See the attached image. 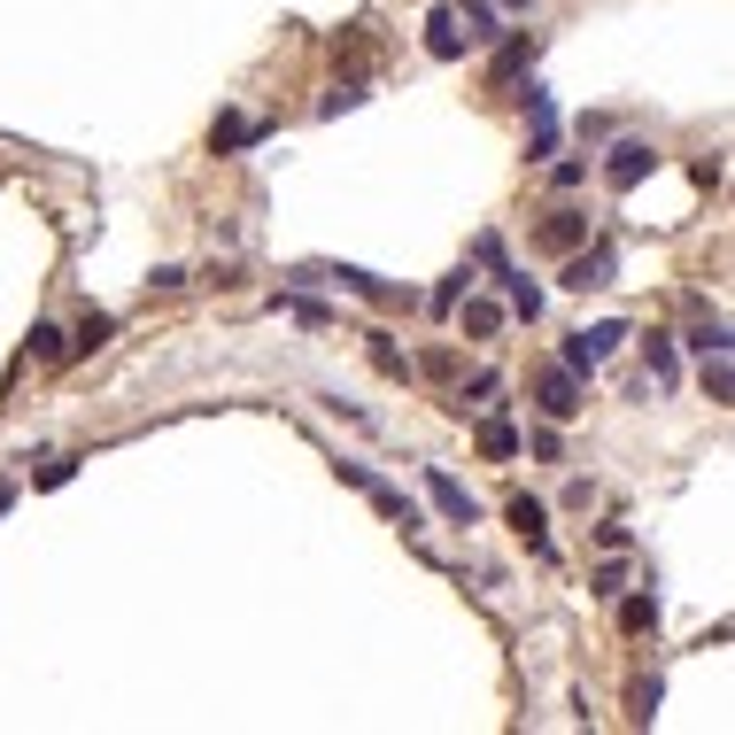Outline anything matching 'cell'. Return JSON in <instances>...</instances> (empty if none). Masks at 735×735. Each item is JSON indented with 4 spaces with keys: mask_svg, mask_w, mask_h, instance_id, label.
I'll return each instance as SVG.
<instances>
[{
    "mask_svg": "<svg viewBox=\"0 0 735 735\" xmlns=\"http://www.w3.org/2000/svg\"><path fill=\"white\" fill-rule=\"evenodd\" d=\"M480 264H487V272H496V279H504V294H511V310H519L527 325L542 317V287H534V279H527V272H519V264L504 256V240H496V232H487V240H480Z\"/></svg>",
    "mask_w": 735,
    "mask_h": 735,
    "instance_id": "obj_1",
    "label": "cell"
},
{
    "mask_svg": "<svg viewBox=\"0 0 735 735\" xmlns=\"http://www.w3.org/2000/svg\"><path fill=\"white\" fill-rule=\"evenodd\" d=\"M619 341H627V325H612V317H604V325H581V334L565 341V372H597Z\"/></svg>",
    "mask_w": 735,
    "mask_h": 735,
    "instance_id": "obj_2",
    "label": "cell"
},
{
    "mask_svg": "<svg viewBox=\"0 0 735 735\" xmlns=\"http://www.w3.org/2000/svg\"><path fill=\"white\" fill-rule=\"evenodd\" d=\"M581 411H589V395H581V372L550 364V372H542V419H557V426H565V419H581Z\"/></svg>",
    "mask_w": 735,
    "mask_h": 735,
    "instance_id": "obj_3",
    "label": "cell"
},
{
    "mask_svg": "<svg viewBox=\"0 0 735 735\" xmlns=\"http://www.w3.org/2000/svg\"><path fill=\"white\" fill-rule=\"evenodd\" d=\"M504 519L519 527V542H527L534 557H557V542H550V511H542L534 496H511V504H504Z\"/></svg>",
    "mask_w": 735,
    "mask_h": 735,
    "instance_id": "obj_4",
    "label": "cell"
},
{
    "mask_svg": "<svg viewBox=\"0 0 735 735\" xmlns=\"http://www.w3.org/2000/svg\"><path fill=\"white\" fill-rule=\"evenodd\" d=\"M650 162H659V155H650V140H619V147H612V162H604V179L627 194V186H642V179H650Z\"/></svg>",
    "mask_w": 735,
    "mask_h": 735,
    "instance_id": "obj_5",
    "label": "cell"
},
{
    "mask_svg": "<svg viewBox=\"0 0 735 735\" xmlns=\"http://www.w3.org/2000/svg\"><path fill=\"white\" fill-rule=\"evenodd\" d=\"M426 487H434V504H442V519H449V527H472V519H480L472 487H457V480H449L442 465H426Z\"/></svg>",
    "mask_w": 735,
    "mask_h": 735,
    "instance_id": "obj_6",
    "label": "cell"
},
{
    "mask_svg": "<svg viewBox=\"0 0 735 735\" xmlns=\"http://www.w3.org/2000/svg\"><path fill=\"white\" fill-rule=\"evenodd\" d=\"M565 287L574 294H597V287H612V249L597 240V249H581L574 264H565Z\"/></svg>",
    "mask_w": 735,
    "mask_h": 735,
    "instance_id": "obj_7",
    "label": "cell"
},
{
    "mask_svg": "<svg viewBox=\"0 0 735 735\" xmlns=\"http://www.w3.org/2000/svg\"><path fill=\"white\" fill-rule=\"evenodd\" d=\"M527 117H534V155H550L557 147V101H550V86H527Z\"/></svg>",
    "mask_w": 735,
    "mask_h": 735,
    "instance_id": "obj_8",
    "label": "cell"
},
{
    "mask_svg": "<svg viewBox=\"0 0 735 735\" xmlns=\"http://www.w3.org/2000/svg\"><path fill=\"white\" fill-rule=\"evenodd\" d=\"M426 47H434L442 62H449V55H465V32H457V16H449V9H434V16H426Z\"/></svg>",
    "mask_w": 735,
    "mask_h": 735,
    "instance_id": "obj_9",
    "label": "cell"
},
{
    "mask_svg": "<svg viewBox=\"0 0 735 735\" xmlns=\"http://www.w3.org/2000/svg\"><path fill=\"white\" fill-rule=\"evenodd\" d=\"M581 232H589V217H574V209H557V217L542 225V240H550V249H581Z\"/></svg>",
    "mask_w": 735,
    "mask_h": 735,
    "instance_id": "obj_10",
    "label": "cell"
},
{
    "mask_svg": "<svg viewBox=\"0 0 735 735\" xmlns=\"http://www.w3.org/2000/svg\"><path fill=\"white\" fill-rule=\"evenodd\" d=\"M449 16H457V32H465V39H487V24H496V9H487V0H457Z\"/></svg>",
    "mask_w": 735,
    "mask_h": 735,
    "instance_id": "obj_11",
    "label": "cell"
},
{
    "mask_svg": "<svg viewBox=\"0 0 735 735\" xmlns=\"http://www.w3.org/2000/svg\"><path fill=\"white\" fill-rule=\"evenodd\" d=\"M619 627H627V635H650V627H659V597H627V604H619Z\"/></svg>",
    "mask_w": 735,
    "mask_h": 735,
    "instance_id": "obj_12",
    "label": "cell"
},
{
    "mask_svg": "<svg viewBox=\"0 0 735 735\" xmlns=\"http://www.w3.org/2000/svg\"><path fill=\"white\" fill-rule=\"evenodd\" d=\"M496 325H504V310H496V302H472V294H465V334H472V341H487Z\"/></svg>",
    "mask_w": 735,
    "mask_h": 735,
    "instance_id": "obj_13",
    "label": "cell"
},
{
    "mask_svg": "<svg viewBox=\"0 0 735 735\" xmlns=\"http://www.w3.org/2000/svg\"><path fill=\"white\" fill-rule=\"evenodd\" d=\"M465 294H472V264H457V272H449V279H442V287H434V310H442V317H449V310H457V302H465Z\"/></svg>",
    "mask_w": 735,
    "mask_h": 735,
    "instance_id": "obj_14",
    "label": "cell"
},
{
    "mask_svg": "<svg viewBox=\"0 0 735 735\" xmlns=\"http://www.w3.org/2000/svg\"><path fill=\"white\" fill-rule=\"evenodd\" d=\"M674 372H682L674 341H666V334H650V379H659V387H674Z\"/></svg>",
    "mask_w": 735,
    "mask_h": 735,
    "instance_id": "obj_15",
    "label": "cell"
},
{
    "mask_svg": "<svg viewBox=\"0 0 735 735\" xmlns=\"http://www.w3.org/2000/svg\"><path fill=\"white\" fill-rule=\"evenodd\" d=\"M264 140V124H249V117H217V147H256Z\"/></svg>",
    "mask_w": 735,
    "mask_h": 735,
    "instance_id": "obj_16",
    "label": "cell"
},
{
    "mask_svg": "<svg viewBox=\"0 0 735 735\" xmlns=\"http://www.w3.org/2000/svg\"><path fill=\"white\" fill-rule=\"evenodd\" d=\"M372 364H379L387 379H411V357H402V349H395L387 334H372Z\"/></svg>",
    "mask_w": 735,
    "mask_h": 735,
    "instance_id": "obj_17",
    "label": "cell"
},
{
    "mask_svg": "<svg viewBox=\"0 0 735 735\" xmlns=\"http://www.w3.org/2000/svg\"><path fill=\"white\" fill-rule=\"evenodd\" d=\"M480 449H487V457H511V449H519V426H504V419H487V426H480Z\"/></svg>",
    "mask_w": 735,
    "mask_h": 735,
    "instance_id": "obj_18",
    "label": "cell"
},
{
    "mask_svg": "<svg viewBox=\"0 0 735 735\" xmlns=\"http://www.w3.org/2000/svg\"><path fill=\"white\" fill-rule=\"evenodd\" d=\"M32 357H39V364L70 357V341H62V325H32Z\"/></svg>",
    "mask_w": 735,
    "mask_h": 735,
    "instance_id": "obj_19",
    "label": "cell"
},
{
    "mask_svg": "<svg viewBox=\"0 0 735 735\" xmlns=\"http://www.w3.org/2000/svg\"><path fill=\"white\" fill-rule=\"evenodd\" d=\"M704 387H712V402H727V395H735V379H727V349H712V357H704Z\"/></svg>",
    "mask_w": 735,
    "mask_h": 735,
    "instance_id": "obj_20",
    "label": "cell"
},
{
    "mask_svg": "<svg viewBox=\"0 0 735 735\" xmlns=\"http://www.w3.org/2000/svg\"><path fill=\"white\" fill-rule=\"evenodd\" d=\"M109 334H117V317H86V334H77V341H70V349H77V357H94V349H101V341H109Z\"/></svg>",
    "mask_w": 735,
    "mask_h": 735,
    "instance_id": "obj_21",
    "label": "cell"
},
{
    "mask_svg": "<svg viewBox=\"0 0 735 735\" xmlns=\"http://www.w3.org/2000/svg\"><path fill=\"white\" fill-rule=\"evenodd\" d=\"M689 349H697V357H712V349H735V341H727V317H712V325H697V341H689Z\"/></svg>",
    "mask_w": 735,
    "mask_h": 735,
    "instance_id": "obj_22",
    "label": "cell"
},
{
    "mask_svg": "<svg viewBox=\"0 0 735 735\" xmlns=\"http://www.w3.org/2000/svg\"><path fill=\"white\" fill-rule=\"evenodd\" d=\"M534 62V39H511L504 55H496V77H511V70H527Z\"/></svg>",
    "mask_w": 735,
    "mask_h": 735,
    "instance_id": "obj_23",
    "label": "cell"
},
{
    "mask_svg": "<svg viewBox=\"0 0 735 735\" xmlns=\"http://www.w3.org/2000/svg\"><path fill=\"white\" fill-rule=\"evenodd\" d=\"M357 101H364V86H334V94H325L317 109H325V117H341V109H357Z\"/></svg>",
    "mask_w": 735,
    "mask_h": 735,
    "instance_id": "obj_24",
    "label": "cell"
},
{
    "mask_svg": "<svg viewBox=\"0 0 735 735\" xmlns=\"http://www.w3.org/2000/svg\"><path fill=\"white\" fill-rule=\"evenodd\" d=\"M287 310H294L302 325H325V317H334V310H325V302H310V294H287Z\"/></svg>",
    "mask_w": 735,
    "mask_h": 735,
    "instance_id": "obj_25",
    "label": "cell"
},
{
    "mask_svg": "<svg viewBox=\"0 0 735 735\" xmlns=\"http://www.w3.org/2000/svg\"><path fill=\"white\" fill-rule=\"evenodd\" d=\"M511 9H527V0H511Z\"/></svg>",
    "mask_w": 735,
    "mask_h": 735,
    "instance_id": "obj_26",
    "label": "cell"
}]
</instances>
